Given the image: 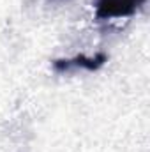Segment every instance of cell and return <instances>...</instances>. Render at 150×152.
<instances>
[{
    "instance_id": "cell-1",
    "label": "cell",
    "mask_w": 150,
    "mask_h": 152,
    "mask_svg": "<svg viewBox=\"0 0 150 152\" xmlns=\"http://www.w3.org/2000/svg\"><path fill=\"white\" fill-rule=\"evenodd\" d=\"M147 0H97L95 14L99 20L124 18L134 14Z\"/></svg>"
},
{
    "instance_id": "cell-2",
    "label": "cell",
    "mask_w": 150,
    "mask_h": 152,
    "mask_svg": "<svg viewBox=\"0 0 150 152\" xmlns=\"http://www.w3.org/2000/svg\"><path fill=\"white\" fill-rule=\"evenodd\" d=\"M106 60H108V58H106L104 53H99V55H95V57H92V58H88V57H85V55H78L74 58H69V60H55V62H53V67H55L57 71H67V69H71V67H83V69H87V71H95V69H99Z\"/></svg>"
}]
</instances>
